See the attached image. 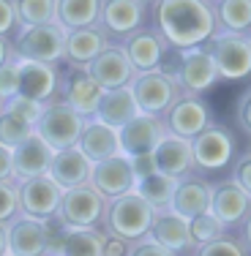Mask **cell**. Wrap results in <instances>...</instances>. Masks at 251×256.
Returning <instances> with one entry per match:
<instances>
[{
    "mask_svg": "<svg viewBox=\"0 0 251 256\" xmlns=\"http://www.w3.org/2000/svg\"><path fill=\"white\" fill-rule=\"evenodd\" d=\"M156 33L175 52H188L205 46V41L216 33L213 3L207 0H161L150 3Z\"/></svg>",
    "mask_w": 251,
    "mask_h": 256,
    "instance_id": "obj_1",
    "label": "cell"
},
{
    "mask_svg": "<svg viewBox=\"0 0 251 256\" xmlns=\"http://www.w3.org/2000/svg\"><path fill=\"white\" fill-rule=\"evenodd\" d=\"M17 194H20V216L33 218V221H44V224L55 218L60 196H63V191L47 174L44 178H33V180L20 182Z\"/></svg>",
    "mask_w": 251,
    "mask_h": 256,
    "instance_id": "obj_16",
    "label": "cell"
},
{
    "mask_svg": "<svg viewBox=\"0 0 251 256\" xmlns=\"http://www.w3.org/2000/svg\"><path fill=\"white\" fill-rule=\"evenodd\" d=\"M101 242H104L101 229H82V232L63 229L52 254L55 256H101Z\"/></svg>",
    "mask_w": 251,
    "mask_h": 256,
    "instance_id": "obj_30",
    "label": "cell"
},
{
    "mask_svg": "<svg viewBox=\"0 0 251 256\" xmlns=\"http://www.w3.org/2000/svg\"><path fill=\"white\" fill-rule=\"evenodd\" d=\"M60 88V66H44V63H25L20 60V93L36 104H50L58 98Z\"/></svg>",
    "mask_w": 251,
    "mask_h": 256,
    "instance_id": "obj_20",
    "label": "cell"
},
{
    "mask_svg": "<svg viewBox=\"0 0 251 256\" xmlns=\"http://www.w3.org/2000/svg\"><path fill=\"white\" fill-rule=\"evenodd\" d=\"M150 20V3L145 0H99V30L109 44H123L128 36L142 30Z\"/></svg>",
    "mask_w": 251,
    "mask_h": 256,
    "instance_id": "obj_6",
    "label": "cell"
},
{
    "mask_svg": "<svg viewBox=\"0 0 251 256\" xmlns=\"http://www.w3.org/2000/svg\"><path fill=\"white\" fill-rule=\"evenodd\" d=\"M224 234H229V232H226L210 212H202V216L188 221V242H191L194 251L202 246H207V242H213V240H221Z\"/></svg>",
    "mask_w": 251,
    "mask_h": 256,
    "instance_id": "obj_34",
    "label": "cell"
},
{
    "mask_svg": "<svg viewBox=\"0 0 251 256\" xmlns=\"http://www.w3.org/2000/svg\"><path fill=\"white\" fill-rule=\"evenodd\" d=\"M194 256H248V240L235 234H224L221 240H213L194 251Z\"/></svg>",
    "mask_w": 251,
    "mask_h": 256,
    "instance_id": "obj_36",
    "label": "cell"
},
{
    "mask_svg": "<svg viewBox=\"0 0 251 256\" xmlns=\"http://www.w3.org/2000/svg\"><path fill=\"white\" fill-rule=\"evenodd\" d=\"M90 161L85 158L79 150H60L52 153L50 169H47V178H50L60 191H71V188H82L90 180Z\"/></svg>",
    "mask_w": 251,
    "mask_h": 256,
    "instance_id": "obj_24",
    "label": "cell"
},
{
    "mask_svg": "<svg viewBox=\"0 0 251 256\" xmlns=\"http://www.w3.org/2000/svg\"><path fill=\"white\" fill-rule=\"evenodd\" d=\"M210 191H213L210 180H205L202 174H194V172L186 174V178H180L175 182L169 210L175 216H180L183 221H191V218L210 210Z\"/></svg>",
    "mask_w": 251,
    "mask_h": 256,
    "instance_id": "obj_19",
    "label": "cell"
},
{
    "mask_svg": "<svg viewBox=\"0 0 251 256\" xmlns=\"http://www.w3.org/2000/svg\"><path fill=\"white\" fill-rule=\"evenodd\" d=\"M0 256H9V240H6V226L0 224Z\"/></svg>",
    "mask_w": 251,
    "mask_h": 256,
    "instance_id": "obj_48",
    "label": "cell"
},
{
    "mask_svg": "<svg viewBox=\"0 0 251 256\" xmlns=\"http://www.w3.org/2000/svg\"><path fill=\"white\" fill-rule=\"evenodd\" d=\"M148 237L156 246H161L164 251H169L175 256L191 251V242H188V221H183L172 210H161L153 216Z\"/></svg>",
    "mask_w": 251,
    "mask_h": 256,
    "instance_id": "obj_26",
    "label": "cell"
},
{
    "mask_svg": "<svg viewBox=\"0 0 251 256\" xmlns=\"http://www.w3.org/2000/svg\"><path fill=\"white\" fill-rule=\"evenodd\" d=\"M17 8V30L52 25L58 16V0H14Z\"/></svg>",
    "mask_w": 251,
    "mask_h": 256,
    "instance_id": "obj_33",
    "label": "cell"
},
{
    "mask_svg": "<svg viewBox=\"0 0 251 256\" xmlns=\"http://www.w3.org/2000/svg\"><path fill=\"white\" fill-rule=\"evenodd\" d=\"M82 128H85V120L79 118L69 104L55 98V101L41 106V114H39V120H36L33 131L52 153H60V150H74L77 148Z\"/></svg>",
    "mask_w": 251,
    "mask_h": 256,
    "instance_id": "obj_4",
    "label": "cell"
},
{
    "mask_svg": "<svg viewBox=\"0 0 251 256\" xmlns=\"http://www.w3.org/2000/svg\"><path fill=\"white\" fill-rule=\"evenodd\" d=\"M248 207H251V194H246L243 188H237L232 180L213 182L210 210L207 212H210L226 232L237 229V226H248Z\"/></svg>",
    "mask_w": 251,
    "mask_h": 256,
    "instance_id": "obj_13",
    "label": "cell"
},
{
    "mask_svg": "<svg viewBox=\"0 0 251 256\" xmlns=\"http://www.w3.org/2000/svg\"><path fill=\"white\" fill-rule=\"evenodd\" d=\"M158 71L167 74L177 84V90H180L183 96H191V98H202L207 90H213L221 82L213 60L207 58V52L202 50V46L199 50H188V52L169 50L164 54Z\"/></svg>",
    "mask_w": 251,
    "mask_h": 256,
    "instance_id": "obj_2",
    "label": "cell"
},
{
    "mask_svg": "<svg viewBox=\"0 0 251 256\" xmlns=\"http://www.w3.org/2000/svg\"><path fill=\"white\" fill-rule=\"evenodd\" d=\"M85 71H88V76L93 79V84L101 90V93H107V90L131 88V82L137 79L131 63L126 60L123 50H120V44H107L104 52Z\"/></svg>",
    "mask_w": 251,
    "mask_h": 256,
    "instance_id": "obj_15",
    "label": "cell"
},
{
    "mask_svg": "<svg viewBox=\"0 0 251 256\" xmlns=\"http://www.w3.org/2000/svg\"><path fill=\"white\" fill-rule=\"evenodd\" d=\"M128 256H175V254L164 251V248H161V246H156V242H153L150 237H145V240L134 242L131 251H128Z\"/></svg>",
    "mask_w": 251,
    "mask_h": 256,
    "instance_id": "obj_43",
    "label": "cell"
},
{
    "mask_svg": "<svg viewBox=\"0 0 251 256\" xmlns=\"http://www.w3.org/2000/svg\"><path fill=\"white\" fill-rule=\"evenodd\" d=\"M47 256H55V254H47Z\"/></svg>",
    "mask_w": 251,
    "mask_h": 256,
    "instance_id": "obj_49",
    "label": "cell"
},
{
    "mask_svg": "<svg viewBox=\"0 0 251 256\" xmlns=\"http://www.w3.org/2000/svg\"><path fill=\"white\" fill-rule=\"evenodd\" d=\"M0 112H6V114H14V118L25 120V123H30V126L36 128V120H39V114H41V104L30 101V98H25V96H14V98L3 101V106H0Z\"/></svg>",
    "mask_w": 251,
    "mask_h": 256,
    "instance_id": "obj_37",
    "label": "cell"
},
{
    "mask_svg": "<svg viewBox=\"0 0 251 256\" xmlns=\"http://www.w3.org/2000/svg\"><path fill=\"white\" fill-rule=\"evenodd\" d=\"M6 180H11V150L0 148V182H6Z\"/></svg>",
    "mask_w": 251,
    "mask_h": 256,
    "instance_id": "obj_46",
    "label": "cell"
},
{
    "mask_svg": "<svg viewBox=\"0 0 251 256\" xmlns=\"http://www.w3.org/2000/svg\"><path fill=\"white\" fill-rule=\"evenodd\" d=\"M131 161V172H134V180H142L148 174H156V164H153V153L150 156H137V158H128Z\"/></svg>",
    "mask_w": 251,
    "mask_h": 256,
    "instance_id": "obj_44",
    "label": "cell"
},
{
    "mask_svg": "<svg viewBox=\"0 0 251 256\" xmlns=\"http://www.w3.org/2000/svg\"><path fill=\"white\" fill-rule=\"evenodd\" d=\"M139 114L137 104H134V96L131 90L123 88V90H107V93L101 96L99 106H96V114L93 120L107 128H112V131H120L128 120H134Z\"/></svg>",
    "mask_w": 251,
    "mask_h": 256,
    "instance_id": "obj_28",
    "label": "cell"
},
{
    "mask_svg": "<svg viewBox=\"0 0 251 256\" xmlns=\"http://www.w3.org/2000/svg\"><path fill=\"white\" fill-rule=\"evenodd\" d=\"M213 22H216V33L248 36L251 3L248 0H218L213 3Z\"/></svg>",
    "mask_w": 251,
    "mask_h": 256,
    "instance_id": "obj_29",
    "label": "cell"
},
{
    "mask_svg": "<svg viewBox=\"0 0 251 256\" xmlns=\"http://www.w3.org/2000/svg\"><path fill=\"white\" fill-rule=\"evenodd\" d=\"M131 96L134 104H137L139 114H150V118L161 120L167 114V109L180 98V90L177 84L161 71H148V74H137V79L131 82Z\"/></svg>",
    "mask_w": 251,
    "mask_h": 256,
    "instance_id": "obj_10",
    "label": "cell"
},
{
    "mask_svg": "<svg viewBox=\"0 0 251 256\" xmlns=\"http://www.w3.org/2000/svg\"><path fill=\"white\" fill-rule=\"evenodd\" d=\"M232 182L237 188H243L246 194H251V156L243 153L235 164V174H232Z\"/></svg>",
    "mask_w": 251,
    "mask_h": 256,
    "instance_id": "obj_40",
    "label": "cell"
},
{
    "mask_svg": "<svg viewBox=\"0 0 251 256\" xmlns=\"http://www.w3.org/2000/svg\"><path fill=\"white\" fill-rule=\"evenodd\" d=\"M161 123H164V128H167V136L191 142L194 136H199V134L213 123V114H210V106H207L202 98L180 96V98L167 109V114L161 118Z\"/></svg>",
    "mask_w": 251,
    "mask_h": 256,
    "instance_id": "obj_11",
    "label": "cell"
},
{
    "mask_svg": "<svg viewBox=\"0 0 251 256\" xmlns=\"http://www.w3.org/2000/svg\"><path fill=\"white\" fill-rule=\"evenodd\" d=\"M101 96L104 93L93 84V79L88 76V71H85V68H69V66H60L58 98L63 104H69V106L74 109L82 120H93Z\"/></svg>",
    "mask_w": 251,
    "mask_h": 256,
    "instance_id": "obj_12",
    "label": "cell"
},
{
    "mask_svg": "<svg viewBox=\"0 0 251 256\" xmlns=\"http://www.w3.org/2000/svg\"><path fill=\"white\" fill-rule=\"evenodd\" d=\"M0 106H3V101H0Z\"/></svg>",
    "mask_w": 251,
    "mask_h": 256,
    "instance_id": "obj_50",
    "label": "cell"
},
{
    "mask_svg": "<svg viewBox=\"0 0 251 256\" xmlns=\"http://www.w3.org/2000/svg\"><path fill=\"white\" fill-rule=\"evenodd\" d=\"M167 136V128L158 118L150 114H137L134 120L118 131V144H120V156L126 158H137V156H150L153 150L161 144V139Z\"/></svg>",
    "mask_w": 251,
    "mask_h": 256,
    "instance_id": "obj_17",
    "label": "cell"
},
{
    "mask_svg": "<svg viewBox=\"0 0 251 256\" xmlns=\"http://www.w3.org/2000/svg\"><path fill=\"white\" fill-rule=\"evenodd\" d=\"M28 136H33V126L25 120L14 118V114L0 112V148L14 150L17 144H22Z\"/></svg>",
    "mask_w": 251,
    "mask_h": 256,
    "instance_id": "obj_35",
    "label": "cell"
},
{
    "mask_svg": "<svg viewBox=\"0 0 251 256\" xmlns=\"http://www.w3.org/2000/svg\"><path fill=\"white\" fill-rule=\"evenodd\" d=\"M20 93V60L0 66V101H9Z\"/></svg>",
    "mask_w": 251,
    "mask_h": 256,
    "instance_id": "obj_39",
    "label": "cell"
},
{
    "mask_svg": "<svg viewBox=\"0 0 251 256\" xmlns=\"http://www.w3.org/2000/svg\"><path fill=\"white\" fill-rule=\"evenodd\" d=\"M235 118H237V126H240V134H243V136H248V134H251V96H248V90H246V93H240V98H237Z\"/></svg>",
    "mask_w": 251,
    "mask_h": 256,
    "instance_id": "obj_42",
    "label": "cell"
},
{
    "mask_svg": "<svg viewBox=\"0 0 251 256\" xmlns=\"http://www.w3.org/2000/svg\"><path fill=\"white\" fill-rule=\"evenodd\" d=\"M17 30V8L14 0H0V36L11 38V33Z\"/></svg>",
    "mask_w": 251,
    "mask_h": 256,
    "instance_id": "obj_41",
    "label": "cell"
},
{
    "mask_svg": "<svg viewBox=\"0 0 251 256\" xmlns=\"http://www.w3.org/2000/svg\"><path fill=\"white\" fill-rule=\"evenodd\" d=\"M104 207H107V202L90 186L71 188V191H63V196H60L55 221L69 232L99 229L104 218Z\"/></svg>",
    "mask_w": 251,
    "mask_h": 256,
    "instance_id": "obj_9",
    "label": "cell"
},
{
    "mask_svg": "<svg viewBox=\"0 0 251 256\" xmlns=\"http://www.w3.org/2000/svg\"><path fill=\"white\" fill-rule=\"evenodd\" d=\"M6 240H9V256H47L50 254L44 221L17 216L6 226Z\"/></svg>",
    "mask_w": 251,
    "mask_h": 256,
    "instance_id": "obj_21",
    "label": "cell"
},
{
    "mask_svg": "<svg viewBox=\"0 0 251 256\" xmlns=\"http://www.w3.org/2000/svg\"><path fill=\"white\" fill-rule=\"evenodd\" d=\"M202 50L213 60L218 79H246L251 71V36H232V33H213Z\"/></svg>",
    "mask_w": 251,
    "mask_h": 256,
    "instance_id": "obj_7",
    "label": "cell"
},
{
    "mask_svg": "<svg viewBox=\"0 0 251 256\" xmlns=\"http://www.w3.org/2000/svg\"><path fill=\"white\" fill-rule=\"evenodd\" d=\"M88 186L99 194L104 202H112V199L123 196V194H131L137 188V180H134V172H131V161L126 156H115L101 164H93Z\"/></svg>",
    "mask_w": 251,
    "mask_h": 256,
    "instance_id": "obj_14",
    "label": "cell"
},
{
    "mask_svg": "<svg viewBox=\"0 0 251 256\" xmlns=\"http://www.w3.org/2000/svg\"><path fill=\"white\" fill-rule=\"evenodd\" d=\"M11 60H17V54H14V44H11V38L0 36V66L11 63Z\"/></svg>",
    "mask_w": 251,
    "mask_h": 256,
    "instance_id": "obj_47",
    "label": "cell"
},
{
    "mask_svg": "<svg viewBox=\"0 0 251 256\" xmlns=\"http://www.w3.org/2000/svg\"><path fill=\"white\" fill-rule=\"evenodd\" d=\"M188 144H191V158H194V174L221 172V169H226L232 164L235 150H237L232 131L218 123H210Z\"/></svg>",
    "mask_w": 251,
    "mask_h": 256,
    "instance_id": "obj_8",
    "label": "cell"
},
{
    "mask_svg": "<svg viewBox=\"0 0 251 256\" xmlns=\"http://www.w3.org/2000/svg\"><path fill=\"white\" fill-rule=\"evenodd\" d=\"M50 161H52V150L33 131V136H28L22 144H17L11 150V180L20 186L25 180L44 178L47 169H50Z\"/></svg>",
    "mask_w": 251,
    "mask_h": 256,
    "instance_id": "obj_22",
    "label": "cell"
},
{
    "mask_svg": "<svg viewBox=\"0 0 251 256\" xmlns=\"http://www.w3.org/2000/svg\"><path fill=\"white\" fill-rule=\"evenodd\" d=\"M77 150L90 161V166H93V164L107 161V158L120 156L118 131H112V128H107L101 123H96V120H85V128H82V134H79Z\"/></svg>",
    "mask_w": 251,
    "mask_h": 256,
    "instance_id": "obj_27",
    "label": "cell"
},
{
    "mask_svg": "<svg viewBox=\"0 0 251 256\" xmlns=\"http://www.w3.org/2000/svg\"><path fill=\"white\" fill-rule=\"evenodd\" d=\"M17 216H20V194H17V182L6 180V182H0V224L9 226Z\"/></svg>",
    "mask_w": 251,
    "mask_h": 256,
    "instance_id": "obj_38",
    "label": "cell"
},
{
    "mask_svg": "<svg viewBox=\"0 0 251 256\" xmlns=\"http://www.w3.org/2000/svg\"><path fill=\"white\" fill-rule=\"evenodd\" d=\"M153 216H156L153 207L131 191V194H123V196L107 202L101 226H104V234H112L118 240L128 242V246H134V242L148 237Z\"/></svg>",
    "mask_w": 251,
    "mask_h": 256,
    "instance_id": "obj_3",
    "label": "cell"
},
{
    "mask_svg": "<svg viewBox=\"0 0 251 256\" xmlns=\"http://www.w3.org/2000/svg\"><path fill=\"white\" fill-rule=\"evenodd\" d=\"M107 44L109 41L99 30V25L71 30V33H66V44H63V66H69V68H88L104 52Z\"/></svg>",
    "mask_w": 251,
    "mask_h": 256,
    "instance_id": "obj_23",
    "label": "cell"
},
{
    "mask_svg": "<svg viewBox=\"0 0 251 256\" xmlns=\"http://www.w3.org/2000/svg\"><path fill=\"white\" fill-rule=\"evenodd\" d=\"M17 60L25 63H44V66H63V44L66 30L52 22V25H36V28H20L11 38Z\"/></svg>",
    "mask_w": 251,
    "mask_h": 256,
    "instance_id": "obj_5",
    "label": "cell"
},
{
    "mask_svg": "<svg viewBox=\"0 0 251 256\" xmlns=\"http://www.w3.org/2000/svg\"><path fill=\"white\" fill-rule=\"evenodd\" d=\"M66 33L82 28H93L99 22V0H58V16H55Z\"/></svg>",
    "mask_w": 251,
    "mask_h": 256,
    "instance_id": "obj_31",
    "label": "cell"
},
{
    "mask_svg": "<svg viewBox=\"0 0 251 256\" xmlns=\"http://www.w3.org/2000/svg\"><path fill=\"white\" fill-rule=\"evenodd\" d=\"M153 164H156L158 174H164V178L177 182L180 178L194 172L191 144L183 142V139H175V136H164L161 144L153 150Z\"/></svg>",
    "mask_w": 251,
    "mask_h": 256,
    "instance_id": "obj_25",
    "label": "cell"
},
{
    "mask_svg": "<svg viewBox=\"0 0 251 256\" xmlns=\"http://www.w3.org/2000/svg\"><path fill=\"white\" fill-rule=\"evenodd\" d=\"M120 50H123L126 60L131 63L134 74H148V71H156L161 66V60L169 52V46L164 44V38L150 25H145L134 36H128L123 44H120Z\"/></svg>",
    "mask_w": 251,
    "mask_h": 256,
    "instance_id": "obj_18",
    "label": "cell"
},
{
    "mask_svg": "<svg viewBox=\"0 0 251 256\" xmlns=\"http://www.w3.org/2000/svg\"><path fill=\"white\" fill-rule=\"evenodd\" d=\"M131 246L112 234H104V242H101V256H128Z\"/></svg>",
    "mask_w": 251,
    "mask_h": 256,
    "instance_id": "obj_45",
    "label": "cell"
},
{
    "mask_svg": "<svg viewBox=\"0 0 251 256\" xmlns=\"http://www.w3.org/2000/svg\"><path fill=\"white\" fill-rule=\"evenodd\" d=\"M172 191H175V180L164 178V174H148V178H142L137 182V188H134V194H137L139 199H145L153 212H161V210H169V202H172Z\"/></svg>",
    "mask_w": 251,
    "mask_h": 256,
    "instance_id": "obj_32",
    "label": "cell"
}]
</instances>
